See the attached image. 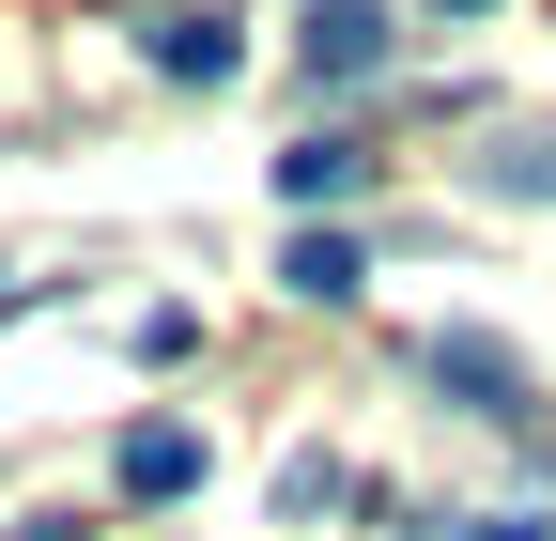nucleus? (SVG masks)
I'll return each mask as SVG.
<instances>
[{
    "label": "nucleus",
    "mask_w": 556,
    "mask_h": 541,
    "mask_svg": "<svg viewBox=\"0 0 556 541\" xmlns=\"http://www.w3.org/2000/svg\"><path fill=\"white\" fill-rule=\"evenodd\" d=\"M371 62H387V0H309V78H340V93H356Z\"/></svg>",
    "instance_id": "obj_1"
},
{
    "label": "nucleus",
    "mask_w": 556,
    "mask_h": 541,
    "mask_svg": "<svg viewBox=\"0 0 556 541\" xmlns=\"http://www.w3.org/2000/svg\"><path fill=\"white\" fill-rule=\"evenodd\" d=\"M433 387H448V402H479V418H510V402H526L510 341H433Z\"/></svg>",
    "instance_id": "obj_3"
},
{
    "label": "nucleus",
    "mask_w": 556,
    "mask_h": 541,
    "mask_svg": "<svg viewBox=\"0 0 556 541\" xmlns=\"http://www.w3.org/2000/svg\"><path fill=\"white\" fill-rule=\"evenodd\" d=\"M0 310H16V279H0Z\"/></svg>",
    "instance_id": "obj_11"
},
{
    "label": "nucleus",
    "mask_w": 556,
    "mask_h": 541,
    "mask_svg": "<svg viewBox=\"0 0 556 541\" xmlns=\"http://www.w3.org/2000/svg\"><path fill=\"white\" fill-rule=\"evenodd\" d=\"M155 62H170V78H201V93H217L232 62H248V47H232V16H170V32H155Z\"/></svg>",
    "instance_id": "obj_5"
},
{
    "label": "nucleus",
    "mask_w": 556,
    "mask_h": 541,
    "mask_svg": "<svg viewBox=\"0 0 556 541\" xmlns=\"http://www.w3.org/2000/svg\"><path fill=\"white\" fill-rule=\"evenodd\" d=\"M495 186H541V201H556V140H526V155H495Z\"/></svg>",
    "instance_id": "obj_7"
},
{
    "label": "nucleus",
    "mask_w": 556,
    "mask_h": 541,
    "mask_svg": "<svg viewBox=\"0 0 556 541\" xmlns=\"http://www.w3.org/2000/svg\"><path fill=\"white\" fill-rule=\"evenodd\" d=\"M124 495H139V511L201 495V433H186V418H139V433H124Z\"/></svg>",
    "instance_id": "obj_2"
},
{
    "label": "nucleus",
    "mask_w": 556,
    "mask_h": 541,
    "mask_svg": "<svg viewBox=\"0 0 556 541\" xmlns=\"http://www.w3.org/2000/svg\"><path fill=\"white\" fill-rule=\"evenodd\" d=\"M433 16H495V0H433Z\"/></svg>",
    "instance_id": "obj_10"
},
{
    "label": "nucleus",
    "mask_w": 556,
    "mask_h": 541,
    "mask_svg": "<svg viewBox=\"0 0 556 541\" xmlns=\"http://www.w3.org/2000/svg\"><path fill=\"white\" fill-rule=\"evenodd\" d=\"M278 279H294L309 310H340V294H356V279H371V263H356V248H340V232H294V263H278Z\"/></svg>",
    "instance_id": "obj_6"
},
{
    "label": "nucleus",
    "mask_w": 556,
    "mask_h": 541,
    "mask_svg": "<svg viewBox=\"0 0 556 541\" xmlns=\"http://www.w3.org/2000/svg\"><path fill=\"white\" fill-rule=\"evenodd\" d=\"M464 541H556V526H510V511H495V526H464Z\"/></svg>",
    "instance_id": "obj_8"
},
{
    "label": "nucleus",
    "mask_w": 556,
    "mask_h": 541,
    "mask_svg": "<svg viewBox=\"0 0 556 541\" xmlns=\"http://www.w3.org/2000/svg\"><path fill=\"white\" fill-rule=\"evenodd\" d=\"M356 186H371L356 140H294V155H278V201H309V217H325V201H356Z\"/></svg>",
    "instance_id": "obj_4"
},
{
    "label": "nucleus",
    "mask_w": 556,
    "mask_h": 541,
    "mask_svg": "<svg viewBox=\"0 0 556 541\" xmlns=\"http://www.w3.org/2000/svg\"><path fill=\"white\" fill-rule=\"evenodd\" d=\"M16 541H93V526H16Z\"/></svg>",
    "instance_id": "obj_9"
}]
</instances>
